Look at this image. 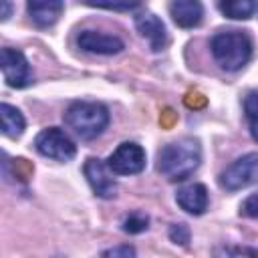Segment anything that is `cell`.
Here are the masks:
<instances>
[{"label": "cell", "mask_w": 258, "mask_h": 258, "mask_svg": "<svg viewBox=\"0 0 258 258\" xmlns=\"http://www.w3.org/2000/svg\"><path fill=\"white\" fill-rule=\"evenodd\" d=\"M202 163V147L194 137H181L167 143L157 153V171L169 181H181L189 177Z\"/></svg>", "instance_id": "obj_1"}, {"label": "cell", "mask_w": 258, "mask_h": 258, "mask_svg": "<svg viewBox=\"0 0 258 258\" xmlns=\"http://www.w3.org/2000/svg\"><path fill=\"white\" fill-rule=\"evenodd\" d=\"M212 54L224 71H240L252 58V38L242 30H222L210 40Z\"/></svg>", "instance_id": "obj_2"}, {"label": "cell", "mask_w": 258, "mask_h": 258, "mask_svg": "<svg viewBox=\"0 0 258 258\" xmlns=\"http://www.w3.org/2000/svg\"><path fill=\"white\" fill-rule=\"evenodd\" d=\"M64 125L81 139H95L99 137L109 125V111L103 103L95 101H75L67 107Z\"/></svg>", "instance_id": "obj_3"}, {"label": "cell", "mask_w": 258, "mask_h": 258, "mask_svg": "<svg viewBox=\"0 0 258 258\" xmlns=\"http://www.w3.org/2000/svg\"><path fill=\"white\" fill-rule=\"evenodd\" d=\"M34 149L54 161H69L77 153V145L73 139L58 127H46L34 137Z\"/></svg>", "instance_id": "obj_4"}, {"label": "cell", "mask_w": 258, "mask_h": 258, "mask_svg": "<svg viewBox=\"0 0 258 258\" xmlns=\"http://www.w3.org/2000/svg\"><path fill=\"white\" fill-rule=\"evenodd\" d=\"M258 177V153H246L220 173V185L228 191L242 189Z\"/></svg>", "instance_id": "obj_5"}, {"label": "cell", "mask_w": 258, "mask_h": 258, "mask_svg": "<svg viewBox=\"0 0 258 258\" xmlns=\"http://www.w3.org/2000/svg\"><path fill=\"white\" fill-rule=\"evenodd\" d=\"M111 173L117 175H135L145 169V151L139 143L125 141L121 143L107 159Z\"/></svg>", "instance_id": "obj_6"}, {"label": "cell", "mask_w": 258, "mask_h": 258, "mask_svg": "<svg viewBox=\"0 0 258 258\" xmlns=\"http://www.w3.org/2000/svg\"><path fill=\"white\" fill-rule=\"evenodd\" d=\"M0 67L4 81L14 89H24L32 83V71L26 60V56L16 48H2L0 52Z\"/></svg>", "instance_id": "obj_7"}, {"label": "cell", "mask_w": 258, "mask_h": 258, "mask_svg": "<svg viewBox=\"0 0 258 258\" xmlns=\"http://www.w3.org/2000/svg\"><path fill=\"white\" fill-rule=\"evenodd\" d=\"M83 171H85V177H87L89 185L93 187L95 196L105 198V200L115 196L117 183H115L113 175L109 173V171H111L109 165H107L103 159H99V157H89V159L85 161Z\"/></svg>", "instance_id": "obj_8"}, {"label": "cell", "mask_w": 258, "mask_h": 258, "mask_svg": "<svg viewBox=\"0 0 258 258\" xmlns=\"http://www.w3.org/2000/svg\"><path fill=\"white\" fill-rule=\"evenodd\" d=\"M77 44L85 52H93V54H117L125 48L119 36L101 30H81L77 36Z\"/></svg>", "instance_id": "obj_9"}, {"label": "cell", "mask_w": 258, "mask_h": 258, "mask_svg": "<svg viewBox=\"0 0 258 258\" xmlns=\"http://www.w3.org/2000/svg\"><path fill=\"white\" fill-rule=\"evenodd\" d=\"M135 28L149 42V46H151L153 52H159V50L165 48V44H167V32H165V24L161 22L159 16H155L153 12H139L135 16Z\"/></svg>", "instance_id": "obj_10"}, {"label": "cell", "mask_w": 258, "mask_h": 258, "mask_svg": "<svg viewBox=\"0 0 258 258\" xmlns=\"http://www.w3.org/2000/svg\"><path fill=\"white\" fill-rule=\"evenodd\" d=\"M175 202L181 210L191 216H202L208 210V189L204 183H189L183 185L175 194Z\"/></svg>", "instance_id": "obj_11"}, {"label": "cell", "mask_w": 258, "mask_h": 258, "mask_svg": "<svg viewBox=\"0 0 258 258\" xmlns=\"http://www.w3.org/2000/svg\"><path fill=\"white\" fill-rule=\"evenodd\" d=\"M26 10L30 14V20L36 26H52L58 16L64 10V4L60 0H32L26 4Z\"/></svg>", "instance_id": "obj_12"}, {"label": "cell", "mask_w": 258, "mask_h": 258, "mask_svg": "<svg viewBox=\"0 0 258 258\" xmlns=\"http://www.w3.org/2000/svg\"><path fill=\"white\" fill-rule=\"evenodd\" d=\"M171 18L181 28H194L204 18V6L198 0H175L169 4Z\"/></svg>", "instance_id": "obj_13"}, {"label": "cell", "mask_w": 258, "mask_h": 258, "mask_svg": "<svg viewBox=\"0 0 258 258\" xmlns=\"http://www.w3.org/2000/svg\"><path fill=\"white\" fill-rule=\"evenodd\" d=\"M0 119H2V133L6 137H20L24 127H26V121L22 117V113L8 105V103H2L0 105Z\"/></svg>", "instance_id": "obj_14"}, {"label": "cell", "mask_w": 258, "mask_h": 258, "mask_svg": "<svg viewBox=\"0 0 258 258\" xmlns=\"http://www.w3.org/2000/svg\"><path fill=\"white\" fill-rule=\"evenodd\" d=\"M218 8L222 10L224 16L232 20H246L254 14L256 4L252 0H226V2H220Z\"/></svg>", "instance_id": "obj_15"}, {"label": "cell", "mask_w": 258, "mask_h": 258, "mask_svg": "<svg viewBox=\"0 0 258 258\" xmlns=\"http://www.w3.org/2000/svg\"><path fill=\"white\" fill-rule=\"evenodd\" d=\"M244 115L250 127V135L258 141V91H250L244 97Z\"/></svg>", "instance_id": "obj_16"}, {"label": "cell", "mask_w": 258, "mask_h": 258, "mask_svg": "<svg viewBox=\"0 0 258 258\" xmlns=\"http://www.w3.org/2000/svg\"><path fill=\"white\" fill-rule=\"evenodd\" d=\"M147 224H149V218L145 214L133 212V214H129L123 220V232H127V234H139V232H143L147 228Z\"/></svg>", "instance_id": "obj_17"}, {"label": "cell", "mask_w": 258, "mask_h": 258, "mask_svg": "<svg viewBox=\"0 0 258 258\" xmlns=\"http://www.w3.org/2000/svg\"><path fill=\"white\" fill-rule=\"evenodd\" d=\"M169 240L179 244V246H187V242H189V228L185 224H171L169 226Z\"/></svg>", "instance_id": "obj_18"}, {"label": "cell", "mask_w": 258, "mask_h": 258, "mask_svg": "<svg viewBox=\"0 0 258 258\" xmlns=\"http://www.w3.org/2000/svg\"><path fill=\"white\" fill-rule=\"evenodd\" d=\"M103 258H137L135 248L129 244H121V246H113L109 250L103 252Z\"/></svg>", "instance_id": "obj_19"}, {"label": "cell", "mask_w": 258, "mask_h": 258, "mask_svg": "<svg viewBox=\"0 0 258 258\" xmlns=\"http://www.w3.org/2000/svg\"><path fill=\"white\" fill-rule=\"evenodd\" d=\"M240 214L246 218H258V194H252L242 202Z\"/></svg>", "instance_id": "obj_20"}, {"label": "cell", "mask_w": 258, "mask_h": 258, "mask_svg": "<svg viewBox=\"0 0 258 258\" xmlns=\"http://www.w3.org/2000/svg\"><path fill=\"white\" fill-rule=\"evenodd\" d=\"M12 167H14V175L18 177V179H28V175L32 173V165L26 161V159H22V157H18V159H12Z\"/></svg>", "instance_id": "obj_21"}, {"label": "cell", "mask_w": 258, "mask_h": 258, "mask_svg": "<svg viewBox=\"0 0 258 258\" xmlns=\"http://www.w3.org/2000/svg\"><path fill=\"white\" fill-rule=\"evenodd\" d=\"M183 103L189 107V109H202L206 107V97L198 91H189L185 97H183Z\"/></svg>", "instance_id": "obj_22"}, {"label": "cell", "mask_w": 258, "mask_h": 258, "mask_svg": "<svg viewBox=\"0 0 258 258\" xmlns=\"http://www.w3.org/2000/svg\"><path fill=\"white\" fill-rule=\"evenodd\" d=\"M91 6L109 8V10H131V8H137L139 4H137V2H123V4H91Z\"/></svg>", "instance_id": "obj_23"}, {"label": "cell", "mask_w": 258, "mask_h": 258, "mask_svg": "<svg viewBox=\"0 0 258 258\" xmlns=\"http://www.w3.org/2000/svg\"><path fill=\"white\" fill-rule=\"evenodd\" d=\"M159 121H161V125H163V127H171V125H173V121H175V113H173L171 109H165V111L161 113Z\"/></svg>", "instance_id": "obj_24"}, {"label": "cell", "mask_w": 258, "mask_h": 258, "mask_svg": "<svg viewBox=\"0 0 258 258\" xmlns=\"http://www.w3.org/2000/svg\"><path fill=\"white\" fill-rule=\"evenodd\" d=\"M10 2H2V20H6L8 16H10Z\"/></svg>", "instance_id": "obj_25"}, {"label": "cell", "mask_w": 258, "mask_h": 258, "mask_svg": "<svg viewBox=\"0 0 258 258\" xmlns=\"http://www.w3.org/2000/svg\"><path fill=\"white\" fill-rule=\"evenodd\" d=\"M246 254H248V258H258V252H254L250 248H246Z\"/></svg>", "instance_id": "obj_26"}]
</instances>
